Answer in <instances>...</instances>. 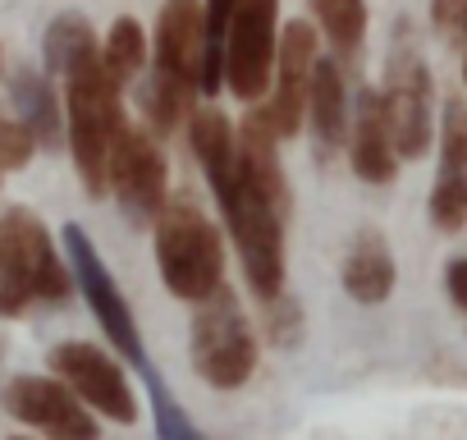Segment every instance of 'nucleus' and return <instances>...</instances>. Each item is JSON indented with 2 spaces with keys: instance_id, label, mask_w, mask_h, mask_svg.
Segmentation results:
<instances>
[{
  "instance_id": "423d86ee",
  "label": "nucleus",
  "mask_w": 467,
  "mask_h": 440,
  "mask_svg": "<svg viewBox=\"0 0 467 440\" xmlns=\"http://www.w3.org/2000/svg\"><path fill=\"white\" fill-rule=\"evenodd\" d=\"M280 47V0H234L224 37V83L244 106L262 101L275 79Z\"/></svg>"
},
{
  "instance_id": "c85d7f7f",
  "label": "nucleus",
  "mask_w": 467,
  "mask_h": 440,
  "mask_svg": "<svg viewBox=\"0 0 467 440\" xmlns=\"http://www.w3.org/2000/svg\"><path fill=\"white\" fill-rule=\"evenodd\" d=\"M0 174H5V170H0Z\"/></svg>"
},
{
  "instance_id": "a211bd4d",
  "label": "nucleus",
  "mask_w": 467,
  "mask_h": 440,
  "mask_svg": "<svg viewBox=\"0 0 467 440\" xmlns=\"http://www.w3.org/2000/svg\"><path fill=\"white\" fill-rule=\"evenodd\" d=\"M394 280H399V271H394V257H389L385 239L376 230H362L353 239L348 257H344V294L353 303H371L376 308V303H385L394 294Z\"/></svg>"
},
{
  "instance_id": "ddd939ff",
  "label": "nucleus",
  "mask_w": 467,
  "mask_h": 440,
  "mask_svg": "<svg viewBox=\"0 0 467 440\" xmlns=\"http://www.w3.org/2000/svg\"><path fill=\"white\" fill-rule=\"evenodd\" d=\"M317 33L312 24L294 19L285 24L280 33V47H275V97L266 101V115L275 124L280 138H294L307 120V83H312V65H317Z\"/></svg>"
},
{
  "instance_id": "dca6fc26",
  "label": "nucleus",
  "mask_w": 467,
  "mask_h": 440,
  "mask_svg": "<svg viewBox=\"0 0 467 440\" xmlns=\"http://www.w3.org/2000/svg\"><path fill=\"white\" fill-rule=\"evenodd\" d=\"M307 120H312V138H317V156L330 161L344 142H348V88H344V60H326L317 56L312 65V83H307Z\"/></svg>"
},
{
  "instance_id": "4be33fe9",
  "label": "nucleus",
  "mask_w": 467,
  "mask_h": 440,
  "mask_svg": "<svg viewBox=\"0 0 467 440\" xmlns=\"http://www.w3.org/2000/svg\"><path fill=\"white\" fill-rule=\"evenodd\" d=\"M339 60H353L367 33V0H307Z\"/></svg>"
},
{
  "instance_id": "393cba45",
  "label": "nucleus",
  "mask_w": 467,
  "mask_h": 440,
  "mask_svg": "<svg viewBox=\"0 0 467 440\" xmlns=\"http://www.w3.org/2000/svg\"><path fill=\"white\" fill-rule=\"evenodd\" d=\"M431 24L444 42L467 47V0H431Z\"/></svg>"
},
{
  "instance_id": "412c9836",
  "label": "nucleus",
  "mask_w": 467,
  "mask_h": 440,
  "mask_svg": "<svg viewBox=\"0 0 467 440\" xmlns=\"http://www.w3.org/2000/svg\"><path fill=\"white\" fill-rule=\"evenodd\" d=\"M192 83H183V79H174V74H165V69H156V79L147 83V92H142V110H147V129L156 133V138H170L183 120H188V106H192Z\"/></svg>"
},
{
  "instance_id": "7ed1b4c3",
  "label": "nucleus",
  "mask_w": 467,
  "mask_h": 440,
  "mask_svg": "<svg viewBox=\"0 0 467 440\" xmlns=\"http://www.w3.org/2000/svg\"><path fill=\"white\" fill-rule=\"evenodd\" d=\"M124 129V106H119V83L92 56L74 74H65V142L74 152L78 179L88 197H101L110 188V147Z\"/></svg>"
},
{
  "instance_id": "6e6552de",
  "label": "nucleus",
  "mask_w": 467,
  "mask_h": 440,
  "mask_svg": "<svg viewBox=\"0 0 467 440\" xmlns=\"http://www.w3.org/2000/svg\"><path fill=\"white\" fill-rule=\"evenodd\" d=\"M165 179H170V170H165L161 138L151 129H138L124 120V129L110 147V188L133 225H156V215L165 206V188H170Z\"/></svg>"
},
{
  "instance_id": "f03ea898",
  "label": "nucleus",
  "mask_w": 467,
  "mask_h": 440,
  "mask_svg": "<svg viewBox=\"0 0 467 440\" xmlns=\"http://www.w3.org/2000/svg\"><path fill=\"white\" fill-rule=\"evenodd\" d=\"M215 202H220L234 248H239V262H244L253 294L262 303L285 294V211H289V197L257 183L239 165V156H234V170L215 183Z\"/></svg>"
},
{
  "instance_id": "9b49d317",
  "label": "nucleus",
  "mask_w": 467,
  "mask_h": 440,
  "mask_svg": "<svg viewBox=\"0 0 467 440\" xmlns=\"http://www.w3.org/2000/svg\"><path fill=\"white\" fill-rule=\"evenodd\" d=\"M0 408L47 435H74V440L97 435V413L60 376H10L0 385Z\"/></svg>"
},
{
  "instance_id": "2eb2a0df",
  "label": "nucleus",
  "mask_w": 467,
  "mask_h": 440,
  "mask_svg": "<svg viewBox=\"0 0 467 440\" xmlns=\"http://www.w3.org/2000/svg\"><path fill=\"white\" fill-rule=\"evenodd\" d=\"M348 161L358 170L362 183H389L399 170V152H394V133H389V115H385V97L376 88L358 92V110H353V138H348Z\"/></svg>"
},
{
  "instance_id": "f257e3e1",
  "label": "nucleus",
  "mask_w": 467,
  "mask_h": 440,
  "mask_svg": "<svg viewBox=\"0 0 467 440\" xmlns=\"http://www.w3.org/2000/svg\"><path fill=\"white\" fill-rule=\"evenodd\" d=\"M65 257H69V267H74V285L83 289V299H88L92 317L101 321L106 340L115 344V353H119L124 362H133V367L147 376V385H151V403H156V431H161V435L192 440L197 426L179 413L174 394H170L165 381L156 376V367H151V358H147V344H142V335H138V317H133L124 289L115 285L110 267L101 262V253H97V244L88 239L83 225H65Z\"/></svg>"
},
{
  "instance_id": "f8f14e48",
  "label": "nucleus",
  "mask_w": 467,
  "mask_h": 440,
  "mask_svg": "<svg viewBox=\"0 0 467 440\" xmlns=\"http://www.w3.org/2000/svg\"><path fill=\"white\" fill-rule=\"evenodd\" d=\"M426 215L444 235L467 225V101H449L440 115V170L426 197Z\"/></svg>"
},
{
  "instance_id": "bb28decb",
  "label": "nucleus",
  "mask_w": 467,
  "mask_h": 440,
  "mask_svg": "<svg viewBox=\"0 0 467 440\" xmlns=\"http://www.w3.org/2000/svg\"><path fill=\"white\" fill-rule=\"evenodd\" d=\"M444 289H449V299L467 312V257H453V262L444 267Z\"/></svg>"
},
{
  "instance_id": "4468645a",
  "label": "nucleus",
  "mask_w": 467,
  "mask_h": 440,
  "mask_svg": "<svg viewBox=\"0 0 467 440\" xmlns=\"http://www.w3.org/2000/svg\"><path fill=\"white\" fill-rule=\"evenodd\" d=\"M202 56H206V24H202V0H165L156 19V69L202 83Z\"/></svg>"
},
{
  "instance_id": "aec40b11",
  "label": "nucleus",
  "mask_w": 467,
  "mask_h": 440,
  "mask_svg": "<svg viewBox=\"0 0 467 440\" xmlns=\"http://www.w3.org/2000/svg\"><path fill=\"white\" fill-rule=\"evenodd\" d=\"M92 56H101V47H97V33H92L88 15H78V10L56 15V19H51V28H47V37H42L47 74L65 79V74H74L78 65H88Z\"/></svg>"
},
{
  "instance_id": "39448f33",
  "label": "nucleus",
  "mask_w": 467,
  "mask_h": 440,
  "mask_svg": "<svg viewBox=\"0 0 467 440\" xmlns=\"http://www.w3.org/2000/svg\"><path fill=\"white\" fill-rule=\"evenodd\" d=\"M192 372L211 385V390H239L253 381L257 372V340H253V326L224 285L197 303V317H192Z\"/></svg>"
},
{
  "instance_id": "a878e982",
  "label": "nucleus",
  "mask_w": 467,
  "mask_h": 440,
  "mask_svg": "<svg viewBox=\"0 0 467 440\" xmlns=\"http://www.w3.org/2000/svg\"><path fill=\"white\" fill-rule=\"evenodd\" d=\"M28 303H33V294L19 285L5 248H0V317H19V312H28Z\"/></svg>"
},
{
  "instance_id": "f3484780",
  "label": "nucleus",
  "mask_w": 467,
  "mask_h": 440,
  "mask_svg": "<svg viewBox=\"0 0 467 440\" xmlns=\"http://www.w3.org/2000/svg\"><path fill=\"white\" fill-rule=\"evenodd\" d=\"M10 101H15L19 120L33 129L37 147L56 152L65 142V106H60V97H56V88H51V79L42 69L19 65L10 74Z\"/></svg>"
},
{
  "instance_id": "cd10ccee",
  "label": "nucleus",
  "mask_w": 467,
  "mask_h": 440,
  "mask_svg": "<svg viewBox=\"0 0 467 440\" xmlns=\"http://www.w3.org/2000/svg\"><path fill=\"white\" fill-rule=\"evenodd\" d=\"M462 79H467V65H462Z\"/></svg>"
},
{
  "instance_id": "5701e85b",
  "label": "nucleus",
  "mask_w": 467,
  "mask_h": 440,
  "mask_svg": "<svg viewBox=\"0 0 467 440\" xmlns=\"http://www.w3.org/2000/svg\"><path fill=\"white\" fill-rule=\"evenodd\" d=\"M101 65L115 74V83H133L147 65V37H142V24L138 19H115L110 33H106V47H101Z\"/></svg>"
},
{
  "instance_id": "9d476101",
  "label": "nucleus",
  "mask_w": 467,
  "mask_h": 440,
  "mask_svg": "<svg viewBox=\"0 0 467 440\" xmlns=\"http://www.w3.org/2000/svg\"><path fill=\"white\" fill-rule=\"evenodd\" d=\"M0 248H5L19 285L33 294V303H65L78 285H74V267L60 262L47 225L28 211V206H10L0 215Z\"/></svg>"
},
{
  "instance_id": "0eeeda50",
  "label": "nucleus",
  "mask_w": 467,
  "mask_h": 440,
  "mask_svg": "<svg viewBox=\"0 0 467 440\" xmlns=\"http://www.w3.org/2000/svg\"><path fill=\"white\" fill-rule=\"evenodd\" d=\"M380 97L389 115L394 152L403 161H421L435 138V106H431V69L408 37H399V47L389 51V74H385Z\"/></svg>"
},
{
  "instance_id": "6ab92c4d",
  "label": "nucleus",
  "mask_w": 467,
  "mask_h": 440,
  "mask_svg": "<svg viewBox=\"0 0 467 440\" xmlns=\"http://www.w3.org/2000/svg\"><path fill=\"white\" fill-rule=\"evenodd\" d=\"M188 138H192V156L206 174V183L215 188L229 170H234V156H239V133L229 129L224 110L215 106H202L192 110V124H188Z\"/></svg>"
},
{
  "instance_id": "20e7f679",
  "label": "nucleus",
  "mask_w": 467,
  "mask_h": 440,
  "mask_svg": "<svg viewBox=\"0 0 467 440\" xmlns=\"http://www.w3.org/2000/svg\"><path fill=\"white\" fill-rule=\"evenodd\" d=\"M156 267L174 299L202 303L224 285V248L197 202L174 197L156 215Z\"/></svg>"
},
{
  "instance_id": "1a4fd4ad",
  "label": "nucleus",
  "mask_w": 467,
  "mask_h": 440,
  "mask_svg": "<svg viewBox=\"0 0 467 440\" xmlns=\"http://www.w3.org/2000/svg\"><path fill=\"white\" fill-rule=\"evenodd\" d=\"M51 372L106 422H119V426H133L138 422V394L124 376V367L101 353L97 344L88 340H65L51 349Z\"/></svg>"
},
{
  "instance_id": "b1692460",
  "label": "nucleus",
  "mask_w": 467,
  "mask_h": 440,
  "mask_svg": "<svg viewBox=\"0 0 467 440\" xmlns=\"http://www.w3.org/2000/svg\"><path fill=\"white\" fill-rule=\"evenodd\" d=\"M37 152V138L24 120H0V170H24Z\"/></svg>"
}]
</instances>
